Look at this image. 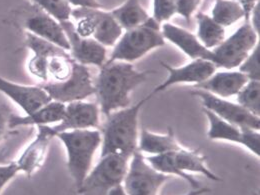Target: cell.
<instances>
[{"instance_id":"obj_1","label":"cell","mask_w":260,"mask_h":195,"mask_svg":"<svg viewBox=\"0 0 260 195\" xmlns=\"http://www.w3.org/2000/svg\"><path fill=\"white\" fill-rule=\"evenodd\" d=\"M149 71H140L132 63L108 61L100 67L94 80L100 112L105 116L130 105L131 92L143 83Z\"/></svg>"},{"instance_id":"obj_2","label":"cell","mask_w":260,"mask_h":195,"mask_svg":"<svg viewBox=\"0 0 260 195\" xmlns=\"http://www.w3.org/2000/svg\"><path fill=\"white\" fill-rule=\"evenodd\" d=\"M151 98H143L136 104L116 110L106 116L101 133V156L119 154L130 157L137 151L138 118L144 103Z\"/></svg>"},{"instance_id":"obj_3","label":"cell","mask_w":260,"mask_h":195,"mask_svg":"<svg viewBox=\"0 0 260 195\" xmlns=\"http://www.w3.org/2000/svg\"><path fill=\"white\" fill-rule=\"evenodd\" d=\"M55 137L64 145L67 167L78 189L90 171L94 154L100 147V130H68L57 133Z\"/></svg>"},{"instance_id":"obj_4","label":"cell","mask_w":260,"mask_h":195,"mask_svg":"<svg viewBox=\"0 0 260 195\" xmlns=\"http://www.w3.org/2000/svg\"><path fill=\"white\" fill-rule=\"evenodd\" d=\"M166 41L161 32V24L152 17L143 24L124 30L113 46L108 61H124L132 63L153 49L162 47Z\"/></svg>"},{"instance_id":"obj_5","label":"cell","mask_w":260,"mask_h":195,"mask_svg":"<svg viewBox=\"0 0 260 195\" xmlns=\"http://www.w3.org/2000/svg\"><path fill=\"white\" fill-rule=\"evenodd\" d=\"M128 162V157L119 154L101 156L86 175L77 192L80 195L107 194L113 187L122 184Z\"/></svg>"},{"instance_id":"obj_6","label":"cell","mask_w":260,"mask_h":195,"mask_svg":"<svg viewBox=\"0 0 260 195\" xmlns=\"http://www.w3.org/2000/svg\"><path fill=\"white\" fill-rule=\"evenodd\" d=\"M53 101L67 104L73 101L85 100L95 94L94 81L85 65L73 61L71 74L59 82L48 81L40 84Z\"/></svg>"},{"instance_id":"obj_7","label":"cell","mask_w":260,"mask_h":195,"mask_svg":"<svg viewBox=\"0 0 260 195\" xmlns=\"http://www.w3.org/2000/svg\"><path fill=\"white\" fill-rule=\"evenodd\" d=\"M168 178V175L155 170L137 150L130 157L122 185L127 195H158Z\"/></svg>"},{"instance_id":"obj_8","label":"cell","mask_w":260,"mask_h":195,"mask_svg":"<svg viewBox=\"0 0 260 195\" xmlns=\"http://www.w3.org/2000/svg\"><path fill=\"white\" fill-rule=\"evenodd\" d=\"M258 43L259 34L246 22L212 49L217 68L221 67L228 70L238 68Z\"/></svg>"},{"instance_id":"obj_9","label":"cell","mask_w":260,"mask_h":195,"mask_svg":"<svg viewBox=\"0 0 260 195\" xmlns=\"http://www.w3.org/2000/svg\"><path fill=\"white\" fill-rule=\"evenodd\" d=\"M20 24L26 32L50 41L69 51V43L60 22L34 3L25 6L19 13Z\"/></svg>"},{"instance_id":"obj_10","label":"cell","mask_w":260,"mask_h":195,"mask_svg":"<svg viewBox=\"0 0 260 195\" xmlns=\"http://www.w3.org/2000/svg\"><path fill=\"white\" fill-rule=\"evenodd\" d=\"M191 94L200 99L204 109L213 112L224 121L242 129L260 130L259 116L250 113L237 102L215 96L201 89H194Z\"/></svg>"},{"instance_id":"obj_11","label":"cell","mask_w":260,"mask_h":195,"mask_svg":"<svg viewBox=\"0 0 260 195\" xmlns=\"http://www.w3.org/2000/svg\"><path fill=\"white\" fill-rule=\"evenodd\" d=\"M69 43V54L79 64L101 67L107 60V50L92 37H82L76 32L72 21H59Z\"/></svg>"},{"instance_id":"obj_12","label":"cell","mask_w":260,"mask_h":195,"mask_svg":"<svg viewBox=\"0 0 260 195\" xmlns=\"http://www.w3.org/2000/svg\"><path fill=\"white\" fill-rule=\"evenodd\" d=\"M160 64L167 72V77L161 84L153 89L150 96L162 92L167 88L177 84H194L198 85L210 77L216 70L217 66L211 61L196 59L187 64L175 67L160 61Z\"/></svg>"},{"instance_id":"obj_13","label":"cell","mask_w":260,"mask_h":195,"mask_svg":"<svg viewBox=\"0 0 260 195\" xmlns=\"http://www.w3.org/2000/svg\"><path fill=\"white\" fill-rule=\"evenodd\" d=\"M71 17L75 19L80 17L87 18L91 25V37L105 47H113L123 33V29L111 15L110 11L103 8L76 7L72 9Z\"/></svg>"},{"instance_id":"obj_14","label":"cell","mask_w":260,"mask_h":195,"mask_svg":"<svg viewBox=\"0 0 260 195\" xmlns=\"http://www.w3.org/2000/svg\"><path fill=\"white\" fill-rule=\"evenodd\" d=\"M100 113L98 103L85 100L73 101L65 104L62 120L51 128L55 136L59 132L68 130L99 129Z\"/></svg>"},{"instance_id":"obj_15","label":"cell","mask_w":260,"mask_h":195,"mask_svg":"<svg viewBox=\"0 0 260 195\" xmlns=\"http://www.w3.org/2000/svg\"><path fill=\"white\" fill-rule=\"evenodd\" d=\"M0 92L17 104L26 114L33 113L52 101L41 85H23L1 76Z\"/></svg>"},{"instance_id":"obj_16","label":"cell","mask_w":260,"mask_h":195,"mask_svg":"<svg viewBox=\"0 0 260 195\" xmlns=\"http://www.w3.org/2000/svg\"><path fill=\"white\" fill-rule=\"evenodd\" d=\"M161 32L165 41H169L175 45L191 60H208L216 65L213 51L206 48L193 33L169 22L161 24Z\"/></svg>"},{"instance_id":"obj_17","label":"cell","mask_w":260,"mask_h":195,"mask_svg":"<svg viewBox=\"0 0 260 195\" xmlns=\"http://www.w3.org/2000/svg\"><path fill=\"white\" fill-rule=\"evenodd\" d=\"M37 134L32 142L24 149L16 164L19 171L24 172L27 176L33 175L45 161L51 140L55 133L51 125L37 126Z\"/></svg>"},{"instance_id":"obj_18","label":"cell","mask_w":260,"mask_h":195,"mask_svg":"<svg viewBox=\"0 0 260 195\" xmlns=\"http://www.w3.org/2000/svg\"><path fill=\"white\" fill-rule=\"evenodd\" d=\"M247 81L248 78L239 70L224 69L222 71H215L205 81L195 85L194 88L228 99L236 96Z\"/></svg>"},{"instance_id":"obj_19","label":"cell","mask_w":260,"mask_h":195,"mask_svg":"<svg viewBox=\"0 0 260 195\" xmlns=\"http://www.w3.org/2000/svg\"><path fill=\"white\" fill-rule=\"evenodd\" d=\"M65 104L57 101H50L40 109L24 116L9 114L8 127L14 129L22 126H40L58 124L64 115Z\"/></svg>"},{"instance_id":"obj_20","label":"cell","mask_w":260,"mask_h":195,"mask_svg":"<svg viewBox=\"0 0 260 195\" xmlns=\"http://www.w3.org/2000/svg\"><path fill=\"white\" fill-rule=\"evenodd\" d=\"M182 146L178 143L174 131L168 127L164 134L151 132L148 129H141L138 135L137 150L141 153L149 155H158L169 152H174Z\"/></svg>"},{"instance_id":"obj_21","label":"cell","mask_w":260,"mask_h":195,"mask_svg":"<svg viewBox=\"0 0 260 195\" xmlns=\"http://www.w3.org/2000/svg\"><path fill=\"white\" fill-rule=\"evenodd\" d=\"M173 158L179 170L185 173H199L213 181H221L214 172L206 165V157L198 149H187L181 147L173 152Z\"/></svg>"},{"instance_id":"obj_22","label":"cell","mask_w":260,"mask_h":195,"mask_svg":"<svg viewBox=\"0 0 260 195\" xmlns=\"http://www.w3.org/2000/svg\"><path fill=\"white\" fill-rule=\"evenodd\" d=\"M109 11L123 30L139 26L150 17L139 0H126L120 6Z\"/></svg>"},{"instance_id":"obj_23","label":"cell","mask_w":260,"mask_h":195,"mask_svg":"<svg viewBox=\"0 0 260 195\" xmlns=\"http://www.w3.org/2000/svg\"><path fill=\"white\" fill-rule=\"evenodd\" d=\"M203 112L208 120L207 136L210 140H223L241 146L244 129L224 121L207 109H203Z\"/></svg>"},{"instance_id":"obj_24","label":"cell","mask_w":260,"mask_h":195,"mask_svg":"<svg viewBox=\"0 0 260 195\" xmlns=\"http://www.w3.org/2000/svg\"><path fill=\"white\" fill-rule=\"evenodd\" d=\"M197 33L199 41L208 49L212 50L225 39V28L215 22L211 16L204 12H197Z\"/></svg>"},{"instance_id":"obj_25","label":"cell","mask_w":260,"mask_h":195,"mask_svg":"<svg viewBox=\"0 0 260 195\" xmlns=\"http://www.w3.org/2000/svg\"><path fill=\"white\" fill-rule=\"evenodd\" d=\"M212 19L222 27H228L245 19V12L237 0H215L211 10Z\"/></svg>"},{"instance_id":"obj_26","label":"cell","mask_w":260,"mask_h":195,"mask_svg":"<svg viewBox=\"0 0 260 195\" xmlns=\"http://www.w3.org/2000/svg\"><path fill=\"white\" fill-rule=\"evenodd\" d=\"M146 161L149 163L155 170L158 172L163 173L165 175H175L183 180H185L193 189H197L201 187V184L198 180L194 179V177L188 173L182 172L178 169L176 166L174 158H173V152L158 154V155H149L145 157Z\"/></svg>"},{"instance_id":"obj_27","label":"cell","mask_w":260,"mask_h":195,"mask_svg":"<svg viewBox=\"0 0 260 195\" xmlns=\"http://www.w3.org/2000/svg\"><path fill=\"white\" fill-rule=\"evenodd\" d=\"M237 103L260 117V81L248 80L236 95Z\"/></svg>"},{"instance_id":"obj_28","label":"cell","mask_w":260,"mask_h":195,"mask_svg":"<svg viewBox=\"0 0 260 195\" xmlns=\"http://www.w3.org/2000/svg\"><path fill=\"white\" fill-rule=\"evenodd\" d=\"M73 61L69 52L50 57L47 63L48 81L59 82L67 79L71 74Z\"/></svg>"},{"instance_id":"obj_29","label":"cell","mask_w":260,"mask_h":195,"mask_svg":"<svg viewBox=\"0 0 260 195\" xmlns=\"http://www.w3.org/2000/svg\"><path fill=\"white\" fill-rule=\"evenodd\" d=\"M35 5L39 6L58 21L69 20L71 17V6L66 0H32Z\"/></svg>"},{"instance_id":"obj_30","label":"cell","mask_w":260,"mask_h":195,"mask_svg":"<svg viewBox=\"0 0 260 195\" xmlns=\"http://www.w3.org/2000/svg\"><path fill=\"white\" fill-rule=\"evenodd\" d=\"M238 70L243 73L248 80L260 81V44L258 43L248 54L244 61L239 65Z\"/></svg>"},{"instance_id":"obj_31","label":"cell","mask_w":260,"mask_h":195,"mask_svg":"<svg viewBox=\"0 0 260 195\" xmlns=\"http://www.w3.org/2000/svg\"><path fill=\"white\" fill-rule=\"evenodd\" d=\"M175 12V0H153V14L152 18L162 24L167 22Z\"/></svg>"},{"instance_id":"obj_32","label":"cell","mask_w":260,"mask_h":195,"mask_svg":"<svg viewBox=\"0 0 260 195\" xmlns=\"http://www.w3.org/2000/svg\"><path fill=\"white\" fill-rule=\"evenodd\" d=\"M241 146L247 149L252 154L260 156V133L259 130H243V139Z\"/></svg>"},{"instance_id":"obj_33","label":"cell","mask_w":260,"mask_h":195,"mask_svg":"<svg viewBox=\"0 0 260 195\" xmlns=\"http://www.w3.org/2000/svg\"><path fill=\"white\" fill-rule=\"evenodd\" d=\"M200 3L201 0H175V12L189 22Z\"/></svg>"},{"instance_id":"obj_34","label":"cell","mask_w":260,"mask_h":195,"mask_svg":"<svg viewBox=\"0 0 260 195\" xmlns=\"http://www.w3.org/2000/svg\"><path fill=\"white\" fill-rule=\"evenodd\" d=\"M18 172L19 168L16 162L0 165V192L5 187V185L17 175Z\"/></svg>"},{"instance_id":"obj_35","label":"cell","mask_w":260,"mask_h":195,"mask_svg":"<svg viewBox=\"0 0 260 195\" xmlns=\"http://www.w3.org/2000/svg\"><path fill=\"white\" fill-rule=\"evenodd\" d=\"M257 34L260 33V4L257 2L252 8L247 21Z\"/></svg>"},{"instance_id":"obj_36","label":"cell","mask_w":260,"mask_h":195,"mask_svg":"<svg viewBox=\"0 0 260 195\" xmlns=\"http://www.w3.org/2000/svg\"><path fill=\"white\" fill-rule=\"evenodd\" d=\"M67 3L75 7H92V8H103L98 0H66Z\"/></svg>"},{"instance_id":"obj_37","label":"cell","mask_w":260,"mask_h":195,"mask_svg":"<svg viewBox=\"0 0 260 195\" xmlns=\"http://www.w3.org/2000/svg\"><path fill=\"white\" fill-rule=\"evenodd\" d=\"M8 118H9L8 112L4 109H0V141L4 137L7 129L9 128L8 127Z\"/></svg>"},{"instance_id":"obj_38","label":"cell","mask_w":260,"mask_h":195,"mask_svg":"<svg viewBox=\"0 0 260 195\" xmlns=\"http://www.w3.org/2000/svg\"><path fill=\"white\" fill-rule=\"evenodd\" d=\"M243 7L244 9V12H245V20L246 22L248 21V18H249V14L252 10V8L255 6V4L257 2H259V0H237Z\"/></svg>"},{"instance_id":"obj_39","label":"cell","mask_w":260,"mask_h":195,"mask_svg":"<svg viewBox=\"0 0 260 195\" xmlns=\"http://www.w3.org/2000/svg\"><path fill=\"white\" fill-rule=\"evenodd\" d=\"M106 195H127V193L125 192L123 185L119 184V185L113 187L111 190H109Z\"/></svg>"},{"instance_id":"obj_40","label":"cell","mask_w":260,"mask_h":195,"mask_svg":"<svg viewBox=\"0 0 260 195\" xmlns=\"http://www.w3.org/2000/svg\"><path fill=\"white\" fill-rule=\"evenodd\" d=\"M210 189L209 188H206V187H200V188H197V189H192L191 191H189L187 194L185 195H203L206 194L207 192H209Z\"/></svg>"}]
</instances>
